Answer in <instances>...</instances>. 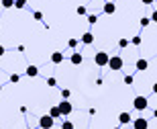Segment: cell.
Listing matches in <instances>:
<instances>
[{
	"label": "cell",
	"mask_w": 157,
	"mask_h": 129,
	"mask_svg": "<svg viewBox=\"0 0 157 129\" xmlns=\"http://www.w3.org/2000/svg\"><path fill=\"white\" fill-rule=\"evenodd\" d=\"M108 68H110V70H114V72H118V70H122V66H124V62H122V58L121 55H112L110 59H108Z\"/></svg>",
	"instance_id": "obj_1"
},
{
	"label": "cell",
	"mask_w": 157,
	"mask_h": 129,
	"mask_svg": "<svg viewBox=\"0 0 157 129\" xmlns=\"http://www.w3.org/2000/svg\"><path fill=\"white\" fill-rule=\"evenodd\" d=\"M57 109H59V113H61V117H67V115H71V111H74V107H71L70 100H61L57 105Z\"/></svg>",
	"instance_id": "obj_2"
},
{
	"label": "cell",
	"mask_w": 157,
	"mask_h": 129,
	"mask_svg": "<svg viewBox=\"0 0 157 129\" xmlns=\"http://www.w3.org/2000/svg\"><path fill=\"white\" fill-rule=\"evenodd\" d=\"M133 107L137 109V111H145L147 107H149V100H147L145 96H135V100H133Z\"/></svg>",
	"instance_id": "obj_3"
},
{
	"label": "cell",
	"mask_w": 157,
	"mask_h": 129,
	"mask_svg": "<svg viewBox=\"0 0 157 129\" xmlns=\"http://www.w3.org/2000/svg\"><path fill=\"white\" fill-rule=\"evenodd\" d=\"M53 125H55V119H51L49 115H43V117H39V127H41V129H51Z\"/></svg>",
	"instance_id": "obj_4"
},
{
	"label": "cell",
	"mask_w": 157,
	"mask_h": 129,
	"mask_svg": "<svg viewBox=\"0 0 157 129\" xmlns=\"http://www.w3.org/2000/svg\"><path fill=\"white\" fill-rule=\"evenodd\" d=\"M108 59H110V55L104 51H98L96 53V58H94V62H96V66H100V68H104L106 64H108Z\"/></svg>",
	"instance_id": "obj_5"
},
{
	"label": "cell",
	"mask_w": 157,
	"mask_h": 129,
	"mask_svg": "<svg viewBox=\"0 0 157 129\" xmlns=\"http://www.w3.org/2000/svg\"><path fill=\"white\" fill-rule=\"evenodd\" d=\"M133 127L135 129H147V127H149V123H147V119L139 117V119H135V121H133Z\"/></svg>",
	"instance_id": "obj_6"
},
{
	"label": "cell",
	"mask_w": 157,
	"mask_h": 129,
	"mask_svg": "<svg viewBox=\"0 0 157 129\" xmlns=\"http://www.w3.org/2000/svg\"><path fill=\"white\" fill-rule=\"evenodd\" d=\"M147 68H149V62H147L145 58H141V59H137V70H139V72H145Z\"/></svg>",
	"instance_id": "obj_7"
},
{
	"label": "cell",
	"mask_w": 157,
	"mask_h": 129,
	"mask_svg": "<svg viewBox=\"0 0 157 129\" xmlns=\"http://www.w3.org/2000/svg\"><path fill=\"white\" fill-rule=\"evenodd\" d=\"M82 43H86V45H92V43H94V35L90 33V31L82 35Z\"/></svg>",
	"instance_id": "obj_8"
},
{
	"label": "cell",
	"mask_w": 157,
	"mask_h": 129,
	"mask_svg": "<svg viewBox=\"0 0 157 129\" xmlns=\"http://www.w3.org/2000/svg\"><path fill=\"white\" fill-rule=\"evenodd\" d=\"M51 62H53V64H61V62H63V53H61V51L51 53Z\"/></svg>",
	"instance_id": "obj_9"
},
{
	"label": "cell",
	"mask_w": 157,
	"mask_h": 129,
	"mask_svg": "<svg viewBox=\"0 0 157 129\" xmlns=\"http://www.w3.org/2000/svg\"><path fill=\"white\" fill-rule=\"evenodd\" d=\"M27 76H29V78L39 76V68H37V66H29V68H27Z\"/></svg>",
	"instance_id": "obj_10"
},
{
	"label": "cell",
	"mask_w": 157,
	"mask_h": 129,
	"mask_svg": "<svg viewBox=\"0 0 157 129\" xmlns=\"http://www.w3.org/2000/svg\"><path fill=\"white\" fill-rule=\"evenodd\" d=\"M114 10H117L114 2H106V4H104V12H106V14H114Z\"/></svg>",
	"instance_id": "obj_11"
},
{
	"label": "cell",
	"mask_w": 157,
	"mask_h": 129,
	"mask_svg": "<svg viewBox=\"0 0 157 129\" xmlns=\"http://www.w3.org/2000/svg\"><path fill=\"white\" fill-rule=\"evenodd\" d=\"M82 62H84L82 53H71V64H74V66H80Z\"/></svg>",
	"instance_id": "obj_12"
},
{
	"label": "cell",
	"mask_w": 157,
	"mask_h": 129,
	"mask_svg": "<svg viewBox=\"0 0 157 129\" xmlns=\"http://www.w3.org/2000/svg\"><path fill=\"white\" fill-rule=\"evenodd\" d=\"M118 121H121V125L131 123V115H128V113H121V115H118Z\"/></svg>",
	"instance_id": "obj_13"
},
{
	"label": "cell",
	"mask_w": 157,
	"mask_h": 129,
	"mask_svg": "<svg viewBox=\"0 0 157 129\" xmlns=\"http://www.w3.org/2000/svg\"><path fill=\"white\" fill-rule=\"evenodd\" d=\"M49 117H51V119H59V117H61V113H59L57 107H51V109H49Z\"/></svg>",
	"instance_id": "obj_14"
},
{
	"label": "cell",
	"mask_w": 157,
	"mask_h": 129,
	"mask_svg": "<svg viewBox=\"0 0 157 129\" xmlns=\"http://www.w3.org/2000/svg\"><path fill=\"white\" fill-rule=\"evenodd\" d=\"M0 4L4 6V8H12L14 6V0H0Z\"/></svg>",
	"instance_id": "obj_15"
},
{
	"label": "cell",
	"mask_w": 157,
	"mask_h": 129,
	"mask_svg": "<svg viewBox=\"0 0 157 129\" xmlns=\"http://www.w3.org/2000/svg\"><path fill=\"white\" fill-rule=\"evenodd\" d=\"M27 6V0H14V8H25Z\"/></svg>",
	"instance_id": "obj_16"
},
{
	"label": "cell",
	"mask_w": 157,
	"mask_h": 129,
	"mask_svg": "<svg viewBox=\"0 0 157 129\" xmlns=\"http://www.w3.org/2000/svg\"><path fill=\"white\" fill-rule=\"evenodd\" d=\"M61 96H63V100H70V96H71V90L63 88V90H61Z\"/></svg>",
	"instance_id": "obj_17"
},
{
	"label": "cell",
	"mask_w": 157,
	"mask_h": 129,
	"mask_svg": "<svg viewBox=\"0 0 157 129\" xmlns=\"http://www.w3.org/2000/svg\"><path fill=\"white\" fill-rule=\"evenodd\" d=\"M128 43H133V45H141V37H139V35H135Z\"/></svg>",
	"instance_id": "obj_18"
},
{
	"label": "cell",
	"mask_w": 157,
	"mask_h": 129,
	"mask_svg": "<svg viewBox=\"0 0 157 129\" xmlns=\"http://www.w3.org/2000/svg\"><path fill=\"white\" fill-rule=\"evenodd\" d=\"M61 129H74V123H71V121H63Z\"/></svg>",
	"instance_id": "obj_19"
},
{
	"label": "cell",
	"mask_w": 157,
	"mask_h": 129,
	"mask_svg": "<svg viewBox=\"0 0 157 129\" xmlns=\"http://www.w3.org/2000/svg\"><path fill=\"white\" fill-rule=\"evenodd\" d=\"M76 12L80 14V17H84V14H86V6H78V8H76Z\"/></svg>",
	"instance_id": "obj_20"
},
{
	"label": "cell",
	"mask_w": 157,
	"mask_h": 129,
	"mask_svg": "<svg viewBox=\"0 0 157 129\" xmlns=\"http://www.w3.org/2000/svg\"><path fill=\"white\" fill-rule=\"evenodd\" d=\"M18 80H21V76H18V74H10V82L12 84H17Z\"/></svg>",
	"instance_id": "obj_21"
},
{
	"label": "cell",
	"mask_w": 157,
	"mask_h": 129,
	"mask_svg": "<svg viewBox=\"0 0 157 129\" xmlns=\"http://www.w3.org/2000/svg\"><path fill=\"white\" fill-rule=\"evenodd\" d=\"M33 17H35V21H43V12H33Z\"/></svg>",
	"instance_id": "obj_22"
},
{
	"label": "cell",
	"mask_w": 157,
	"mask_h": 129,
	"mask_svg": "<svg viewBox=\"0 0 157 129\" xmlns=\"http://www.w3.org/2000/svg\"><path fill=\"white\" fill-rule=\"evenodd\" d=\"M47 84H49V86H57V80H55V78H47Z\"/></svg>",
	"instance_id": "obj_23"
},
{
	"label": "cell",
	"mask_w": 157,
	"mask_h": 129,
	"mask_svg": "<svg viewBox=\"0 0 157 129\" xmlns=\"http://www.w3.org/2000/svg\"><path fill=\"white\" fill-rule=\"evenodd\" d=\"M88 21H90V23H96V21H98V17H96V14H90V17H88Z\"/></svg>",
	"instance_id": "obj_24"
},
{
	"label": "cell",
	"mask_w": 157,
	"mask_h": 129,
	"mask_svg": "<svg viewBox=\"0 0 157 129\" xmlns=\"http://www.w3.org/2000/svg\"><path fill=\"white\" fill-rule=\"evenodd\" d=\"M133 80H135L133 76H124V84H133Z\"/></svg>",
	"instance_id": "obj_25"
},
{
	"label": "cell",
	"mask_w": 157,
	"mask_h": 129,
	"mask_svg": "<svg viewBox=\"0 0 157 129\" xmlns=\"http://www.w3.org/2000/svg\"><path fill=\"white\" fill-rule=\"evenodd\" d=\"M67 45H70V47H71V49H74V47H76V45H78V41H76V39H70V41H67Z\"/></svg>",
	"instance_id": "obj_26"
},
{
	"label": "cell",
	"mask_w": 157,
	"mask_h": 129,
	"mask_svg": "<svg viewBox=\"0 0 157 129\" xmlns=\"http://www.w3.org/2000/svg\"><path fill=\"white\" fill-rule=\"evenodd\" d=\"M118 45H121V47H127L128 45V39H121V41H118Z\"/></svg>",
	"instance_id": "obj_27"
},
{
	"label": "cell",
	"mask_w": 157,
	"mask_h": 129,
	"mask_svg": "<svg viewBox=\"0 0 157 129\" xmlns=\"http://www.w3.org/2000/svg\"><path fill=\"white\" fill-rule=\"evenodd\" d=\"M151 23V21H149V18H141V27H147V25Z\"/></svg>",
	"instance_id": "obj_28"
},
{
	"label": "cell",
	"mask_w": 157,
	"mask_h": 129,
	"mask_svg": "<svg viewBox=\"0 0 157 129\" xmlns=\"http://www.w3.org/2000/svg\"><path fill=\"white\" fill-rule=\"evenodd\" d=\"M149 21H153V23H157V10H153V14H151V18Z\"/></svg>",
	"instance_id": "obj_29"
},
{
	"label": "cell",
	"mask_w": 157,
	"mask_h": 129,
	"mask_svg": "<svg viewBox=\"0 0 157 129\" xmlns=\"http://www.w3.org/2000/svg\"><path fill=\"white\" fill-rule=\"evenodd\" d=\"M4 53H6V47H4V45H0V58H2Z\"/></svg>",
	"instance_id": "obj_30"
},
{
	"label": "cell",
	"mask_w": 157,
	"mask_h": 129,
	"mask_svg": "<svg viewBox=\"0 0 157 129\" xmlns=\"http://www.w3.org/2000/svg\"><path fill=\"white\" fill-rule=\"evenodd\" d=\"M141 2H143V4H153L155 0H141Z\"/></svg>",
	"instance_id": "obj_31"
},
{
	"label": "cell",
	"mask_w": 157,
	"mask_h": 129,
	"mask_svg": "<svg viewBox=\"0 0 157 129\" xmlns=\"http://www.w3.org/2000/svg\"><path fill=\"white\" fill-rule=\"evenodd\" d=\"M153 92H155V94H157V82H155V84H153Z\"/></svg>",
	"instance_id": "obj_32"
},
{
	"label": "cell",
	"mask_w": 157,
	"mask_h": 129,
	"mask_svg": "<svg viewBox=\"0 0 157 129\" xmlns=\"http://www.w3.org/2000/svg\"><path fill=\"white\" fill-rule=\"evenodd\" d=\"M153 115H155V117H157V109H155V111H153Z\"/></svg>",
	"instance_id": "obj_33"
},
{
	"label": "cell",
	"mask_w": 157,
	"mask_h": 129,
	"mask_svg": "<svg viewBox=\"0 0 157 129\" xmlns=\"http://www.w3.org/2000/svg\"><path fill=\"white\" fill-rule=\"evenodd\" d=\"M114 129H121V127H114Z\"/></svg>",
	"instance_id": "obj_34"
},
{
	"label": "cell",
	"mask_w": 157,
	"mask_h": 129,
	"mask_svg": "<svg viewBox=\"0 0 157 129\" xmlns=\"http://www.w3.org/2000/svg\"><path fill=\"white\" fill-rule=\"evenodd\" d=\"M0 90H2V86H0Z\"/></svg>",
	"instance_id": "obj_35"
},
{
	"label": "cell",
	"mask_w": 157,
	"mask_h": 129,
	"mask_svg": "<svg viewBox=\"0 0 157 129\" xmlns=\"http://www.w3.org/2000/svg\"><path fill=\"white\" fill-rule=\"evenodd\" d=\"M29 129H31V127H29Z\"/></svg>",
	"instance_id": "obj_36"
}]
</instances>
